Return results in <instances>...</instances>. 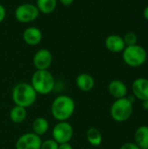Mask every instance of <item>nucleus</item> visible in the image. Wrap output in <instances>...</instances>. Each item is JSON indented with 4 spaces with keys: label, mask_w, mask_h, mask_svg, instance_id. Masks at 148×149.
Masks as SVG:
<instances>
[{
    "label": "nucleus",
    "mask_w": 148,
    "mask_h": 149,
    "mask_svg": "<svg viewBox=\"0 0 148 149\" xmlns=\"http://www.w3.org/2000/svg\"><path fill=\"white\" fill-rule=\"evenodd\" d=\"M74 100L65 94L57 96L51 106L52 117L58 121H67L75 112Z\"/></svg>",
    "instance_id": "nucleus-1"
},
{
    "label": "nucleus",
    "mask_w": 148,
    "mask_h": 149,
    "mask_svg": "<svg viewBox=\"0 0 148 149\" xmlns=\"http://www.w3.org/2000/svg\"><path fill=\"white\" fill-rule=\"evenodd\" d=\"M11 98L16 106L24 108L31 107L37 100L38 93L31 85V83H17L12 89Z\"/></svg>",
    "instance_id": "nucleus-2"
},
{
    "label": "nucleus",
    "mask_w": 148,
    "mask_h": 149,
    "mask_svg": "<svg viewBox=\"0 0 148 149\" xmlns=\"http://www.w3.org/2000/svg\"><path fill=\"white\" fill-rule=\"evenodd\" d=\"M31 85L38 94L48 95L56 86V81L48 70H36L31 76Z\"/></svg>",
    "instance_id": "nucleus-3"
},
{
    "label": "nucleus",
    "mask_w": 148,
    "mask_h": 149,
    "mask_svg": "<svg viewBox=\"0 0 148 149\" xmlns=\"http://www.w3.org/2000/svg\"><path fill=\"white\" fill-rule=\"evenodd\" d=\"M133 112V104L127 97L116 100L111 106L110 114L112 119L119 123L128 120Z\"/></svg>",
    "instance_id": "nucleus-4"
},
{
    "label": "nucleus",
    "mask_w": 148,
    "mask_h": 149,
    "mask_svg": "<svg viewBox=\"0 0 148 149\" xmlns=\"http://www.w3.org/2000/svg\"><path fill=\"white\" fill-rule=\"evenodd\" d=\"M122 58L128 66L140 67L146 63L147 53L145 48L140 45H128L122 52Z\"/></svg>",
    "instance_id": "nucleus-5"
},
{
    "label": "nucleus",
    "mask_w": 148,
    "mask_h": 149,
    "mask_svg": "<svg viewBox=\"0 0 148 149\" xmlns=\"http://www.w3.org/2000/svg\"><path fill=\"white\" fill-rule=\"evenodd\" d=\"M39 14L40 12L37 8L36 4L30 3L19 4L15 10L16 19L23 24H27L35 21L38 17Z\"/></svg>",
    "instance_id": "nucleus-6"
},
{
    "label": "nucleus",
    "mask_w": 148,
    "mask_h": 149,
    "mask_svg": "<svg viewBox=\"0 0 148 149\" xmlns=\"http://www.w3.org/2000/svg\"><path fill=\"white\" fill-rule=\"evenodd\" d=\"M51 135L58 144L70 142L73 136V127L68 121H58L51 130Z\"/></svg>",
    "instance_id": "nucleus-7"
},
{
    "label": "nucleus",
    "mask_w": 148,
    "mask_h": 149,
    "mask_svg": "<svg viewBox=\"0 0 148 149\" xmlns=\"http://www.w3.org/2000/svg\"><path fill=\"white\" fill-rule=\"evenodd\" d=\"M42 139L33 132L25 133L19 136L16 142V149H40Z\"/></svg>",
    "instance_id": "nucleus-8"
},
{
    "label": "nucleus",
    "mask_w": 148,
    "mask_h": 149,
    "mask_svg": "<svg viewBox=\"0 0 148 149\" xmlns=\"http://www.w3.org/2000/svg\"><path fill=\"white\" fill-rule=\"evenodd\" d=\"M36 70H48L52 63V54L47 49L38 50L32 58Z\"/></svg>",
    "instance_id": "nucleus-9"
},
{
    "label": "nucleus",
    "mask_w": 148,
    "mask_h": 149,
    "mask_svg": "<svg viewBox=\"0 0 148 149\" xmlns=\"http://www.w3.org/2000/svg\"><path fill=\"white\" fill-rule=\"evenodd\" d=\"M133 95L139 100H148V79L138 78L132 84Z\"/></svg>",
    "instance_id": "nucleus-10"
},
{
    "label": "nucleus",
    "mask_w": 148,
    "mask_h": 149,
    "mask_svg": "<svg viewBox=\"0 0 148 149\" xmlns=\"http://www.w3.org/2000/svg\"><path fill=\"white\" fill-rule=\"evenodd\" d=\"M105 45L109 52H113V53L122 52L123 50L126 48V44L124 42L123 38L116 34L109 35L106 38Z\"/></svg>",
    "instance_id": "nucleus-11"
},
{
    "label": "nucleus",
    "mask_w": 148,
    "mask_h": 149,
    "mask_svg": "<svg viewBox=\"0 0 148 149\" xmlns=\"http://www.w3.org/2000/svg\"><path fill=\"white\" fill-rule=\"evenodd\" d=\"M23 38H24V41L27 45L34 46V45H38L42 41L43 34H42V31L38 27L31 26V27L26 28L24 31Z\"/></svg>",
    "instance_id": "nucleus-12"
},
{
    "label": "nucleus",
    "mask_w": 148,
    "mask_h": 149,
    "mask_svg": "<svg viewBox=\"0 0 148 149\" xmlns=\"http://www.w3.org/2000/svg\"><path fill=\"white\" fill-rule=\"evenodd\" d=\"M108 92L113 98H115V100H118L126 97L128 89L123 81L120 79H113L108 85Z\"/></svg>",
    "instance_id": "nucleus-13"
},
{
    "label": "nucleus",
    "mask_w": 148,
    "mask_h": 149,
    "mask_svg": "<svg viewBox=\"0 0 148 149\" xmlns=\"http://www.w3.org/2000/svg\"><path fill=\"white\" fill-rule=\"evenodd\" d=\"M77 87L82 92H90L95 86L94 78L87 72H82L79 74L75 79Z\"/></svg>",
    "instance_id": "nucleus-14"
},
{
    "label": "nucleus",
    "mask_w": 148,
    "mask_h": 149,
    "mask_svg": "<svg viewBox=\"0 0 148 149\" xmlns=\"http://www.w3.org/2000/svg\"><path fill=\"white\" fill-rule=\"evenodd\" d=\"M134 143L141 149L148 148V126L139 127L134 133Z\"/></svg>",
    "instance_id": "nucleus-15"
},
{
    "label": "nucleus",
    "mask_w": 148,
    "mask_h": 149,
    "mask_svg": "<svg viewBox=\"0 0 148 149\" xmlns=\"http://www.w3.org/2000/svg\"><path fill=\"white\" fill-rule=\"evenodd\" d=\"M49 127H50L49 121L44 117L36 118L31 125L32 132L40 137L47 133V131L49 130Z\"/></svg>",
    "instance_id": "nucleus-16"
},
{
    "label": "nucleus",
    "mask_w": 148,
    "mask_h": 149,
    "mask_svg": "<svg viewBox=\"0 0 148 149\" xmlns=\"http://www.w3.org/2000/svg\"><path fill=\"white\" fill-rule=\"evenodd\" d=\"M27 117L26 108L19 106H14L10 111V119L13 123L20 124L23 123Z\"/></svg>",
    "instance_id": "nucleus-17"
},
{
    "label": "nucleus",
    "mask_w": 148,
    "mask_h": 149,
    "mask_svg": "<svg viewBox=\"0 0 148 149\" xmlns=\"http://www.w3.org/2000/svg\"><path fill=\"white\" fill-rule=\"evenodd\" d=\"M86 140L92 147H99L101 145L103 137L100 131L95 127H90L86 131Z\"/></svg>",
    "instance_id": "nucleus-18"
},
{
    "label": "nucleus",
    "mask_w": 148,
    "mask_h": 149,
    "mask_svg": "<svg viewBox=\"0 0 148 149\" xmlns=\"http://www.w3.org/2000/svg\"><path fill=\"white\" fill-rule=\"evenodd\" d=\"M57 3L58 0H37L36 6L40 13L47 15L55 10Z\"/></svg>",
    "instance_id": "nucleus-19"
},
{
    "label": "nucleus",
    "mask_w": 148,
    "mask_h": 149,
    "mask_svg": "<svg viewBox=\"0 0 148 149\" xmlns=\"http://www.w3.org/2000/svg\"><path fill=\"white\" fill-rule=\"evenodd\" d=\"M124 42L126 44V46H128V45H137V40H138V38H137V35L133 32V31H128L125 34L124 38Z\"/></svg>",
    "instance_id": "nucleus-20"
},
{
    "label": "nucleus",
    "mask_w": 148,
    "mask_h": 149,
    "mask_svg": "<svg viewBox=\"0 0 148 149\" xmlns=\"http://www.w3.org/2000/svg\"><path fill=\"white\" fill-rule=\"evenodd\" d=\"M58 145L59 144L53 139H48L42 141L40 149H58Z\"/></svg>",
    "instance_id": "nucleus-21"
},
{
    "label": "nucleus",
    "mask_w": 148,
    "mask_h": 149,
    "mask_svg": "<svg viewBox=\"0 0 148 149\" xmlns=\"http://www.w3.org/2000/svg\"><path fill=\"white\" fill-rule=\"evenodd\" d=\"M120 149H141L134 142H126L124 143Z\"/></svg>",
    "instance_id": "nucleus-22"
},
{
    "label": "nucleus",
    "mask_w": 148,
    "mask_h": 149,
    "mask_svg": "<svg viewBox=\"0 0 148 149\" xmlns=\"http://www.w3.org/2000/svg\"><path fill=\"white\" fill-rule=\"evenodd\" d=\"M5 15H6V10H5V8L3 4L0 3V23L3 21L4 17H5Z\"/></svg>",
    "instance_id": "nucleus-23"
},
{
    "label": "nucleus",
    "mask_w": 148,
    "mask_h": 149,
    "mask_svg": "<svg viewBox=\"0 0 148 149\" xmlns=\"http://www.w3.org/2000/svg\"><path fill=\"white\" fill-rule=\"evenodd\" d=\"M58 149H73L72 146L67 142V143H62V144H59L58 145Z\"/></svg>",
    "instance_id": "nucleus-24"
},
{
    "label": "nucleus",
    "mask_w": 148,
    "mask_h": 149,
    "mask_svg": "<svg viewBox=\"0 0 148 149\" xmlns=\"http://www.w3.org/2000/svg\"><path fill=\"white\" fill-rule=\"evenodd\" d=\"M59 2L65 6H69L74 2V0H59Z\"/></svg>",
    "instance_id": "nucleus-25"
},
{
    "label": "nucleus",
    "mask_w": 148,
    "mask_h": 149,
    "mask_svg": "<svg viewBox=\"0 0 148 149\" xmlns=\"http://www.w3.org/2000/svg\"><path fill=\"white\" fill-rule=\"evenodd\" d=\"M141 106L143 107L144 110H148V100H143L141 101Z\"/></svg>",
    "instance_id": "nucleus-26"
},
{
    "label": "nucleus",
    "mask_w": 148,
    "mask_h": 149,
    "mask_svg": "<svg viewBox=\"0 0 148 149\" xmlns=\"http://www.w3.org/2000/svg\"><path fill=\"white\" fill-rule=\"evenodd\" d=\"M143 16H144V17L148 20V5L144 9V11H143Z\"/></svg>",
    "instance_id": "nucleus-27"
},
{
    "label": "nucleus",
    "mask_w": 148,
    "mask_h": 149,
    "mask_svg": "<svg viewBox=\"0 0 148 149\" xmlns=\"http://www.w3.org/2000/svg\"><path fill=\"white\" fill-rule=\"evenodd\" d=\"M145 149H148V148H145Z\"/></svg>",
    "instance_id": "nucleus-28"
}]
</instances>
